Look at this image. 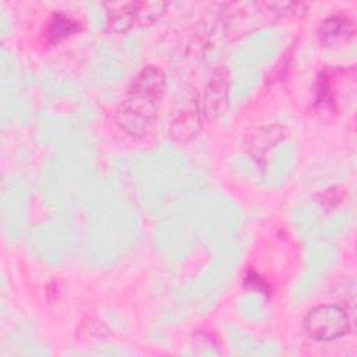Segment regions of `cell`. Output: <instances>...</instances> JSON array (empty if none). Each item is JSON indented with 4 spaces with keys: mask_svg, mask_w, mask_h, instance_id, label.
Wrapping results in <instances>:
<instances>
[{
    "mask_svg": "<svg viewBox=\"0 0 357 357\" xmlns=\"http://www.w3.org/2000/svg\"><path fill=\"white\" fill-rule=\"evenodd\" d=\"M73 31H74V24L70 20L57 15V17H54V20L49 25L47 36H49V40L54 43V42H59V40L64 39Z\"/></svg>",
    "mask_w": 357,
    "mask_h": 357,
    "instance_id": "cell-6",
    "label": "cell"
},
{
    "mask_svg": "<svg viewBox=\"0 0 357 357\" xmlns=\"http://www.w3.org/2000/svg\"><path fill=\"white\" fill-rule=\"evenodd\" d=\"M349 35H351L350 24L337 17L326 20L321 26V38H322V42L325 43L337 40L339 38L347 39Z\"/></svg>",
    "mask_w": 357,
    "mask_h": 357,
    "instance_id": "cell-5",
    "label": "cell"
},
{
    "mask_svg": "<svg viewBox=\"0 0 357 357\" xmlns=\"http://www.w3.org/2000/svg\"><path fill=\"white\" fill-rule=\"evenodd\" d=\"M307 333L319 342H331L349 333L350 321L347 312L335 304H322L311 311L304 318Z\"/></svg>",
    "mask_w": 357,
    "mask_h": 357,
    "instance_id": "cell-2",
    "label": "cell"
},
{
    "mask_svg": "<svg viewBox=\"0 0 357 357\" xmlns=\"http://www.w3.org/2000/svg\"><path fill=\"white\" fill-rule=\"evenodd\" d=\"M165 84V73L158 66L139 71L116 112V121L124 132L141 137L152 128Z\"/></svg>",
    "mask_w": 357,
    "mask_h": 357,
    "instance_id": "cell-1",
    "label": "cell"
},
{
    "mask_svg": "<svg viewBox=\"0 0 357 357\" xmlns=\"http://www.w3.org/2000/svg\"><path fill=\"white\" fill-rule=\"evenodd\" d=\"M109 25L113 31H127L134 24H151L163 14V4L159 3H123L110 4Z\"/></svg>",
    "mask_w": 357,
    "mask_h": 357,
    "instance_id": "cell-3",
    "label": "cell"
},
{
    "mask_svg": "<svg viewBox=\"0 0 357 357\" xmlns=\"http://www.w3.org/2000/svg\"><path fill=\"white\" fill-rule=\"evenodd\" d=\"M227 73L225 68H220L213 74L204 92V113L209 120L216 119L222 113L223 103L227 99Z\"/></svg>",
    "mask_w": 357,
    "mask_h": 357,
    "instance_id": "cell-4",
    "label": "cell"
}]
</instances>
